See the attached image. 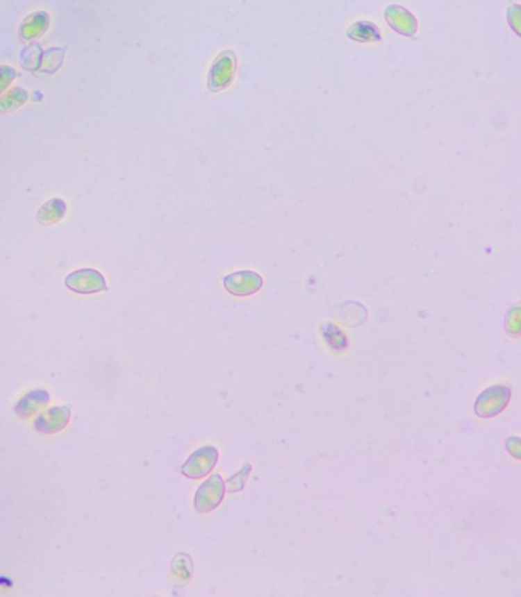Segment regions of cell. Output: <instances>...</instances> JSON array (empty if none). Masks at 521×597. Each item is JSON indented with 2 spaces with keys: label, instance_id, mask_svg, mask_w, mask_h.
Wrapping results in <instances>:
<instances>
[{
  "label": "cell",
  "instance_id": "8",
  "mask_svg": "<svg viewBox=\"0 0 521 597\" xmlns=\"http://www.w3.org/2000/svg\"><path fill=\"white\" fill-rule=\"evenodd\" d=\"M47 25H49V19H47V15L40 12V14H34L33 17H29L25 23L22 25L20 29V37L25 38V40H31V38H37L38 35H42Z\"/></svg>",
  "mask_w": 521,
  "mask_h": 597
},
{
  "label": "cell",
  "instance_id": "6",
  "mask_svg": "<svg viewBox=\"0 0 521 597\" xmlns=\"http://www.w3.org/2000/svg\"><path fill=\"white\" fill-rule=\"evenodd\" d=\"M66 210H67V206L65 201L61 199H53L51 201L44 203L43 206L38 209L37 221L43 226L57 224L63 218H65Z\"/></svg>",
  "mask_w": 521,
  "mask_h": 597
},
{
  "label": "cell",
  "instance_id": "5",
  "mask_svg": "<svg viewBox=\"0 0 521 597\" xmlns=\"http://www.w3.org/2000/svg\"><path fill=\"white\" fill-rule=\"evenodd\" d=\"M70 419V408L66 405L61 407H52L49 410H46L37 416L34 422V427L37 431L44 435H52L58 433V431L65 430Z\"/></svg>",
  "mask_w": 521,
  "mask_h": 597
},
{
  "label": "cell",
  "instance_id": "10",
  "mask_svg": "<svg viewBox=\"0 0 521 597\" xmlns=\"http://www.w3.org/2000/svg\"><path fill=\"white\" fill-rule=\"evenodd\" d=\"M15 76H17V74H15L13 67L0 66V93L8 89V85L14 81Z\"/></svg>",
  "mask_w": 521,
  "mask_h": 597
},
{
  "label": "cell",
  "instance_id": "3",
  "mask_svg": "<svg viewBox=\"0 0 521 597\" xmlns=\"http://www.w3.org/2000/svg\"><path fill=\"white\" fill-rule=\"evenodd\" d=\"M218 460V450L215 446H201L191 454L185 465L181 466V474L188 478H201L208 476Z\"/></svg>",
  "mask_w": 521,
  "mask_h": 597
},
{
  "label": "cell",
  "instance_id": "1",
  "mask_svg": "<svg viewBox=\"0 0 521 597\" xmlns=\"http://www.w3.org/2000/svg\"><path fill=\"white\" fill-rule=\"evenodd\" d=\"M226 492V486L223 477L220 474L210 476L195 492L194 497V507L197 512L208 514L210 510L217 509L221 501H223Z\"/></svg>",
  "mask_w": 521,
  "mask_h": 597
},
{
  "label": "cell",
  "instance_id": "9",
  "mask_svg": "<svg viewBox=\"0 0 521 597\" xmlns=\"http://www.w3.org/2000/svg\"><path fill=\"white\" fill-rule=\"evenodd\" d=\"M26 101H28L26 90H23L20 87H15L11 92H8L5 96L0 98V112L2 113L13 112V110L19 108L20 106L25 104Z\"/></svg>",
  "mask_w": 521,
  "mask_h": 597
},
{
  "label": "cell",
  "instance_id": "7",
  "mask_svg": "<svg viewBox=\"0 0 521 597\" xmlns=\"http://www.w3.org/2000/svg\"><path fill=\"white\" fill-rule=\"evenodd\" d=\"M47 401H49V395L44 390H34L20 401L19 405L15 407V413L20 418H28L31 413L35 412L40 405H44Z\"/></svg>",
  "mask_w": 521,
  "mask_h": 597
},
{
  "label": "cell",
  "instance_id": "2",
  "mask_svg": "<svg viewBox=\"0 0 521 597\" xmlns=\"http://www.w3.org/2000/svg\"><path fill=\"white\" fill-rule=\"evenodd\" d=\"M70 292L78 294H94L99 292H107V282L104 276L93 269H81L67 274L65 280Z\"/></svg>",
  "mask_w": 521,
  "mask_h": 597
},
{
  "label": "cell",
  "instance_id": "4",
  "mask_svg": "<svg viewBox=\"0 0 521 597\" xmlns=\"http://www.w3.org/2000/svg\"><path fill=\"white\" fill-rule=\"evenodd\" d=\"M223 285L233 296H250L263 287V278L254 271H238L226 276Z\"/></svg>",
  "mask_w": 521,
  "mask_h": 597
}]
</instances>
